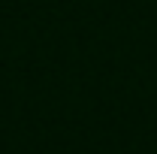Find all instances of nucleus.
Wrapping results in <instances>:
<instances>
[]
</instances>
